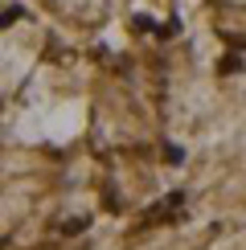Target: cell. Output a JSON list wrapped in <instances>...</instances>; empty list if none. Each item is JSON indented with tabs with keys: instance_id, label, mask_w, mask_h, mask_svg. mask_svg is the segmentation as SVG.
Segmentation results:
<instances>
[{
	"instance_id": "6da1fadb",
	"label": "cell",
	"mask_w": 246,
	"mask_h": 250,
	"mask_svg": "<svg viewBox=\"0 0 246 250\" xmlns=\"http://www.w3.org/2000/svg\"><path fill=\"white\" fill-rule=\"evenodd\" d=\"M13 21H20V4H8V13H0V29H8Z\"/></svg>"
}]
</instances>
